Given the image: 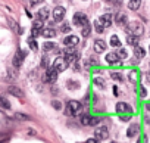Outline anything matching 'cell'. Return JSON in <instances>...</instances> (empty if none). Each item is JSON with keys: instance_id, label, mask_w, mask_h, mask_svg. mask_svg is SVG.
I'll use <instances>...</instances> for the list:
<instances>
[{"instance_id": "obj_23", "label": "cell", "mask_w": 150, "mask_h": 143, "mask_svg": "<svg viewBox=\"0 0 150 143\" xmlns=\"http://www.w3.org/2000/svg\"><path fill=\"white\" fill-rule=\"evenodd\" d=\"M140 5H141V0H129L128 2V8L131 11H137L140 8Z\"/></svg>"}, {"instance_id": "obj_31", "label": "cell", "mask_w": 150, "mask_h": 143, "mask_svg": "<svg viewBox=\"0 0 150 143\" xmlns=\"http://www.w3.org/2000/svg\"><path fill=\"white\" fill-rule=\"evenodd\" d=\"M116 55H118L119 59H125V58H127V50H125V49H119Z\"/></svg>"}, {"instance_id": "obj_28", "label": "cell", "mask_w": 150, "mask_h": 143, "mask_svg": "<svg viewBox=\"0 0 150 143\" xmlns=\"http://www.w3.org/2000/svg\"><path fill=\"white\" fill-rule=\"evenodd\" d=\"M90 120H91V117H90V115H83L80 121H81V124H83V125H90Z\"/></svg>"}, {"instance_id": "obj_19", "label": "cell", "mask_w": 150, "mask_h": 143, "mask_svg": "<svg viewBox=\"0 0 150 143\" xmlns=\"http://www.w3.org/2000/svg\"><path fill=\"white\" fill-rule=\"evenodd\" d=\"M65 60L68 62V65H69V63H74V62H77V60H78V53H77V52H72V53L66 55Z\"/></svg>"}, {"instance_id": "obj_15", "label": "cell", "mask_w": 150, "mask_h": 143, "mask_svg": "<svg viewBox=\"0 0 150 143\" xmlns=\"http://www.w3.org/2000/svg\"><path fill=\"white\" fill-rule=\"evenodd\" d=\"M116 112L122 114V112H131V106L128 103H124V102H119L116 105Z\"/></svg>"}, {"instance_id": "obj_2", "label": "cell", "mask_w": 150, "mask_h": 143, "mask_svg": "<svg viewBox=\"0 0 150 143\" xmlns=\"http://www.w3.org/2000/svg\"><path fill=\"white\" fill-rule=\"evenodd\" d=\"M127 33L131 34V36H135V37H141L143 33H144V27H143L141 22L134 21V22L127 24Z\"/></svg>"}, {"instance_id": "obj_21", "label": "cell", "mask_w": 150, "mask_h": 143, "mask_svg": "<svg viewBox=\"0 0 150 143\" xmlns=\"http://www.w3.org/2000/svg\"><path fill=\"white\" fill-rule=\"evenodd\" d=\"M127 41H128V44H131V46H138V41H140V37H135V36H131V34H128V37H127Z\"/></svg>"}, {"instance_id": "obj_34", "label": "cell", "mask_w": 150, "mask_h": 143, "mask_svg": "<svg viewBox=\"0 0 150 143\" xmlns=\"http://www.w3.org/2000/svg\"><path fill=\"white\" fill-rule=\"evenodd\" d=\"M94 83L97 84V87H100V89H103L105 87V81L102 80V78H94Z\"/></svg>"}, {"instance_id": "obj_32", "label": "cell", "mask_w": 150, "mask_h": 143, "mask_svg": "<svg viewBox=\"0 0 150 143\" xmlns=\"http://www.w3.org/2000/svg\"><path fill=\"white\" fill-rule=\"evenodd\" d=\"M110 77H112L113 80H116V81H122V80H124L119 73H110Z\"/></svg>"}, {"instance_id": "obj_3", "label": "cell", "mask_w": 150, "mask_h": 143, "mask_svg": "<svg viewBox=\"0 0 150 143\" xmlns=\"http://www.w3.org/2000/svg\"><path fill=\"white\" fill-rule=\"evenodd\" d=\"M56 73H63V71L68 68V62L65 60V58H56L53 60V66H52Z\"/></svg>"}, {"instance_id": "obj_22", "label": "cell", "mask_w": 150, "mask_h": 143, "mask_svg": "<svg viewBox=\"0 0 150 143\" xmlns=\"http://www.w3.org/2000/svg\"><path fill=\"white\" fill-rule=\"evenodd\" d=\"M134 55H135L138 59H141V58L146 56V50H144L143 47H140V46H135V47H134Z\"/></svg>"}, {"instance_id": "obj_12", "label": "cell", "mask_w": 150, "mask_h": 143, "mask_svg": "<svg viewBox=\"0 0 150 143\" xmlns=\"http://www.w3.org/2000/svg\"><path fill=\"white\" fill-rule=\"evenodd\" d=\"M49 14H50V11H49V8H41L38 12H37V19H40V21H46L47 18H49Z\"/></svg>"}, {"instance_id": "obj_8", "label": "cell", "mask_w": 150, "mask_h": 143, "mask_svg": "<svg viewBox=\"0 0 150 143\" xmlns=\"http://www.w3.org/2000/svg\"><path fill=\"white\" fill-rule=\"evenodd\" d=\"M63 18H65V8L56 6L54 11H53V19H54L56 22H59V21H62Z\"/></svg>"}, {"instance_id": "obj_1", "label": "cell", "mask_w": 150, "mask_h": 143, "mask_svg": "<svg viewBox=\"0 0 150 143\" xmlns=\"http://www.w3.org/2000/svg\"><path fill=\"white\" fill-rule=\"evenodd\" d=\"M83 111V105L78 102V100H69L66 103V109H65V114L68 117H77L80 115Z\"/></svg>"}, {"instance_id": "obj_26", "label": "cell", "mask_w": 150, "mask_h": 143, "mask_svg": "<svg viewBox=\"0 0 150 143\" xmlns=\"http://www.w3.org/2000/svg\"><path fill=\"white\" fill-rule=\"evenodd\" d=\"M43 49H44L46 52H50V50L56 49V44H54V43H50V41H46V43L43 44Z\"/></svg>"}, {"instance_id": "obj_39", "label": "cell", "mask_w": 150, "mask_h": 143, "mask_svg": "<svg viewBox=\"0 0 150 143\" xmlns=\"http://www.w3.org/2000/svg\"><path fill=\"white\" fill-rule=\"evenodd\" d=\"M86 143H99V140H97V139H88Z\"/></svg>"}, {"instance_id": "obj_17", "label": "cell", "mask_w": 150, "mask_h": 143, "mask_svg": "<svg viewBox=\"0 0 150 143\" xmlns=\"http://www.w3.org/2000/svg\"><path fill=\"white\" fill-rule=\"evenodd\" d=\"M8 92H9V93H12L13 96H16V97H19V99H21V97L24 96V93H22V90H21V89H18L16 86H11V87L8 89Z\"/></svg>"}, {"instance_id": "obj_6", "label": "cell", "mask_w": 150, "mask_h": 143, "mask_svg": "<svg viewBox=\"0 0 150 143\" xmlns=\"http://www.w3.org/2000/svg\"><path fill=\"white\" fill-rule=\"evenodd\" d=\"M44 80L47 81V83H54L56 80H57V73L53 69V68H47V71H46V75H44Z\"/></svg>"}, {"instance_id": "obj_33", "label": "cell", "mask_w": 150, "mask_h": 143, "mask_svg": "<svg viewBox=\"0 0 150 143\" xmlns=\"http://www.w3.org/2000/svg\"><path fill=\"white\" fill-rule=\"evenodd\" d=\"M52 106H53L54 109L60 111V109H62V102H60V100H53V102H52Z\"/></svg>"}, {"instance_id": "obj_14", "label": "cell", "mask_w": 150, "mask_h": 143, "mask_svg": "<svg viewBox=\"0 0 150 143\" xmlns=\"http://www.w3.org/2000/svg\"><path fill=\"white\" fill-rule=\"evenodd\" d=\"M108 63H110V65H116V63H119V58H118V55L116 53H108L106 55V59H105Z\"/></svg>"}, {"instance_id": "obj_43", "label": "cell", "mask_w": 150, "mask_h": 143, "mask_svg": "<svg viewBox=\"0 0 150 143\" xmlns=\"http://www.w3.org/2000/svg\"><path fill=\"white\" fill-rule=\"evenodd\" d=\"M112 143H115V142H112Z\"/></svg>"}, {"instance_id": "obj_5", "label": "cell", "mask_w": 150, "mask_h": 143, "mask_svg": "<svg viewBox=\"0 0 150 143\" xmlns=\"http://www.w3.org/2000/svg\"><path fill=\"white\" fill-rule=\"evenodd\" d=\"M94 136H96L97 140H106V139L109 137V131H108V128L103 125V127H99V128L94 130Z\"/></svg>"}, {"instance_id": "obj_29", "label": "cell", "mask_w": 150, "mask_h": 143, "mask_svg": "<svg viewBox=\"0 0 150 143\" xmlns=\"http://www.w3.org/2000/svg\"><path fill=\"white\" fill-rule=\"evenodd\" d=\"M28 46H30L33 50H37V49H38V44H37V41H35L34 38H30V40H28Z\"/></svg>"}, {"instance_id": "obj_38", "label": "cell", "mask_w": 150, "mask_h": 143, "mask_svg": "<svg viewBox=\"0 0 150 143\" xmlns=\"http://www.w3.org/2000/svg\"><path fill=\"white\" fill-rule=\"evenodd\" d=\"M16 118H21V120H28L27 115H22V114H16Z\"/></svg>"}, {"instance_id": "obj_41", "label": "cell", "mask_w": 150, "mask_h": 143, "mask_svg": "<svg viewBox=\"0 0 150 143\" xmlns=\"http://www.w3.org/2000/svg\"><path fill=\"white\" fill-rule=\"evenodd\" d=\"M147 81H149V83H150V73H149V74H147Z\"/></svg>"}, {"instance_id": "obj_45", "label": "cell", "mask_w": 150, "mask_h": 143, "mask_svg": "<svg viewBox=\"0 0 150 143\" xmlns=\"http://www.w3.org/2000/svg\"><path fill=\"white\" fill-rule=\"evenodd\" d=\"M149 49H150V47H149Z\"/></svg>"}, {"instance_id": "obj_25", "label": "cell", "mask_w": 150, "mask_h": 143, "mask_svg": "<svg viewBox=\"0 0 150 143\" xmlns=\"http://www.w3.org/2000/svg\"><path fill=\"white\" fill-rule=\"evenodd\" d=\"M110 46H113V47H121V41H119L118 36H112V37H110Z\"/></svg>"}, {"instance_id": "obj_7", "label": "cell", "mask_w": 150, "mask_h": 143, "mask_svg": "<svg viewBox=\"0 0 150 143\" xmlns=\"http://www.w3.org/2000/svg\"><path fill=\"white\" fill-rule=\"evenodd\" d=\"M78 41H80V37H77V36H74V34H71V36H68V37H65L63 38V44L65 46H71V47H74V46H77L78 44Z\"/></svg>"}, {"instance_id": "obj_20", "label": "cell", "mask_w": 150, "mask_h": 143, "mask_svg": "<svg viewBox=\"0 0 150 143\" xmlns=\"http://www.w3.org/2000/svg\"><path fill=\"white\" fill-rule=\"evenodd\" d=\"M41 34H43V37L52 38V37H54V36H56V31H54V30H52V28H44V30H41Z\"/></svg>"}, {"instance_id": "obj_27", "label": "cell", "mask_w": 150, "mask_h": 143, "mask_svg": "<svg viewBox=\"0 0 150 143\" xmlns=\"http://www.w3.org/2000/svg\"><path fill=\"white\" fill-rule=\"evenodd\" d=\"M81 33H83V37H88V36H90V33H91V27H90V24L84 25Z\"/></svg>"}, {"instance_id": "obj_16", "label": "cell", "mask_w": 150, "mask_h": 143, "mask_svg": "<svg viewBox=\"0 0 150 143\" xmlns=\"http://www.w3.org/2000/svg\"><path fill=\"white\" fill-rule=\"evenodd\" d=\"M115 21H116V24L118 25H127V15L125 14H116V16H115Z\"/></svg>"}, {"instance_id": "obj_36", "label": "cell", "mask_w": 150, "mask_h": 143, "mask_svg": "<svg viewBox=\"0 0 150 143\" xmlns=\"http://www.w3.org/2000/svg\"><path fill=\"white\" fill-rule=\"evenodd\" d=\"M99 122H100L99 118H91V120H90V125H97Z\"/></svg>"}, {"instance_id": "obj_13", "label": "cell", "mask_w": 150, "mask_h": 143, "mask_svg": "<svg viewBox=\"0 0 150 143\" xmlns=\"http://www.w3.org/2000/svg\"><path fill=\"white\" fill-rule=\"evenodd\" d=\"M106 49V43L103 40H96L94 41V52L96 53H103Z\"/></svg>"}, {"instance_id": "obj_44", "label": "cell", "mask_w": 150, "mask_h": 143, "mask_svg": "<svg viewBox=\"0 0 150 143\" xmlns=\"http://www.w3.org/2000/svg\"><path fill=\"white\" fill-rule=\"evenodd\" d=\"M149 65H150V63H149Z\"/></svg>"}, {"instance_id": "obj_4", "label": "cell", "mask_w": 150, "mask_h": 143, "mask_svg": "<svg viewBox=\"0 0 150 143\" xmlns=\"http://www.w3.org/2000/svg\"><path fill=\"white\" fill-rule=\"evenodd\" d=\"M72 24L77 25V27H84V25L88 24V19H87V16H86L84 14L77 12V14L74 15V18H72Z\"/></svg>"}, {"instance_id": "obj_10", "label": "cell", "mask_w": 150, "mask_h": 143, "mask_svg": "<svg viewBox=\"0 0 150 143\" xmlns=\"http://www.w3.org/2000/svg\"><path fill=\"white\" fill-rule=\"evenodd\" d=\"M24 58H25V53H24L22 50H18V52L15 53V58H13V66H15V68H19V66L22 65Z\"/></svg>"}, {"instance_id": "obj_42", "label": "cell", "mask_w": 150, "mask_h": 143, "mask_svg": "<svg viewBox=\"0 0 150 143\" xmlns=\"http://www.w3.org/2000/svg\"><path fill=\"white\" fill-rule=\"evenodd\" d=\"M147 109H149V111H150V105H147Z\"/></svg>"}, {"instance_id": "obj_24", "label": "cell", "mask_w": 150, "mask_h": 143, "mask_svg": "<svg viewBox=\"0 0 150 143\" xmlns=\"http://www.w3.org/2000/svg\"><path fill=\"white\" fill-rule=\"evenodd\" d=\"M0 106H2L3 109H11V102L5 96H0Z\"/></svg>"}, {"instance_id": "obj_40", "label": "cell", "mask_w": 150, "mask_h": 143, "mask_svg": "<svg viewBox=\"0 0 150 143\" xmlns=\"http://www.w3.org/2000/svg\"><path fill=\"white\" fill-rule=\"evenodd\" d=\"M113 93H115V95H116V96H118V93H119V90H118V87H116V86H115V87H113Z\"/></svg>"}, {"instance_id": "obj_35", "label": "cell", "mask_w": 150, "mask_h": 143, "mask_svg": "<svg viewBox=\"0 0 150 143\" xmlns=\"http://www.w3.org/2000/svg\"><path fill=\"white\" fill-rule=\"evenodd\" d=\"M60 31H62V33H68V31H71V25H68V24H63V25L60 27Z\"/></svg>"}, {"instance_id": "obj_9", "label": "cell", "mask_w": 150, "mask_h": 143, "mask_svg": "<svg viewBox=\"0 0 150 143\" xmlns=\"http://www.w3.org/2000/svg\"><path fill=\"white\" fill-rule=\"evenodd\" d=\"M99 22L103 25V28L110 27V25H112V15H110V14H105V15H102V16L99 18Z\"/></svg>"}, {"instance_id": "obj_37", "label": "cell", "mask_w": 150, "mask_h": 143, "mask_svg": "<svg viewBox=\"0 0 150 143\" xmlns=\"http://www.w3.org/2000/svg\"><path fill=\"white\" fill-rule=\"evenodd\" d=\"M41 2H44V0H31V5L35 6V5H38V3H41Z\"/></svg>"}, {"instance_id": "obj_11", "label": "cell", "mask_w": 150, "mask_h": 143, "mask_svg": "<svg viewBox=\"0 0 150 143\" xmlns=\"http://www.w3.org/2000/svg\"><path fill=\"white\" fill-rule=\"evenodd\" d=\"M41 28H43V21L35 19L34 27H33V30H31V37H37V36H38V33L41 31Z\"/></svg>"}, {"instance_id": "obj_30", "label": "cell", "mask_w": 150, "mask_h": 143, "mask_svg": "<svg viewBox=\"0 0 150 143\" xmlns=\"http://www.w3.org/2000/svg\"><path fill=\"white\" fill-rule=\"evenodd\" d=\"M94 28H96V31H97V33H103V30H105V28H103V25L99 22V19H97V21H94Z\"/></svg>"}, {"instance_id": "obj_18", "label": "cell", "mask_w": 150, "mask_h": 143, "mask_svg": "<svg viewBox=\"0 0 150 143\" xmlns=\"http://www.w3.org/2000/svg\"><path fill=\"white\" fill-rule=\"evenodd\" d=\"M137 133H138V125L137 124H131L129 128L127 130V136L128 137H134V136H137Z\"/></svg>"}]
</instances>
